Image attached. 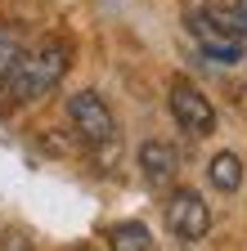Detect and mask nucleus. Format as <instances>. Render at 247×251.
<instances>
[{"label": "nucleus", "mask_w": 247, "mask_h": 251, "mask_svg": "<svg viewBox=\"0 0 247 251\" xmlns=\"http://www.w3.org/2000/svg\"><path fill=\"white\" fill-rule=\"evenodd\" d=\"M68 63H72V45H68V41H58V36L41 41L36 50H23L18 68H14L9 85H5V90H9V99H14V108H27V103L45 99V94H50L58 81H63Z\"/></svg>", "instance_id": "nucleus-1"}, {"label": "nucleus", "mask_w": 247, "mask_h": 251, "mask_svg": "<svg viewBox=\"0 0 247 251\" xmlns=\"http://www.w3.org/2000/svg\"><path fill=\"white\" fill-rule=\"evenodd\" d=\"M68 117H72L77 135H81L90 148H104V144L117 139V117H112V108L99 99L95 90H77L72 103H68Z\"/></svg>", "instance_id": "nucleus-2"}, {"label": "nucleus", "mask_w": 247, "mask_h": 251, "mask_svg": "<svg viewBox=\"0 0 247 251\" xmlns=\"http://www.w3.org/2000/svg\"><path fill=\"white\" fill-rule=\"evenodd\" d=\"M166 229L180 242H202L211 233V206L202 202L198 188H175L166 198Z\"/></svg>", "instance_id": "nucleus-3"}, {"label": "nucleus", "mask_w": 247, "mask_h": 251, "mask_svg": "<svg viewBox=\"0 0 247 251\" xmlns=\"http://www.w3.org/2000/svg\"><path fill=\"white\" fill-rule=\"evenodd\" d=\"M166 103H171V117H175V126H180L184 135L202 139V135L216 130V108H211V99L193 81H175L171 94H166Z\"/></svg>", "instance_id": "nucleus-4"}, {"label": "nucleus", "mask_w": 247, "mask_h": 251, "mask_svg": "<svg viewBox=\"0 0 247 251\" xmlns=\"http://www.w3.org/2000/svg\"><path fill=\"white\" fill-rule=\"evenodd\" d=\"M189 31H193V41L202 45V54H207L211 63H225V68H238V63H243V41L225 36V31L216 27L202 9L189 14Z\"/></svg>", "instance_id": "nucleus-5"}, {"label": "nucleus", "mask_w": 247, "mask_h": 251, "mask_svg": "<svg viewBox=\"0 0 247 251\" xmlns=\"http://www.w3.org/2000/svg\"><path fill=\"white\" fill-rule=\"evenodd\" d=\"M139 175H144L148 188H166V184L180 175V157H175V148L162 144V139L139 144Z\"/></svg>", "instance_id": "nucleus-6"}, {"label": "nucleus", "mask_w": 247, "mask_h": 251, "mask_svg": "<svg viewBox=\"0 0 247 251\" xmlns=\"http://www.w3.org/2000/svg\"><path fill=\"white\" fill-rule=\"evenodd\" d=\"M207 184L216 188V193H238L243 188V157L238 152H216L211 162H207Z\"/></svg>", "instance_id": "nucleus-7"}, {"label": "nucleus", "mask_w": 247, "mask_h": 251, "mask_svg": "<svg viewBox=\"0 0 247 251\" xmlns=\"http://www.w3.org/2000/svg\"><path fill=\"white\" fill-rule=\"evenodd\" d=\"M108 247L112 251H158V238L144 220H121L108 229Z\"/></svg>", "instance_id": "nucleus-8"}, {"label": "nucleus", "mask_w": 247, "mask_h": 251, "mask_svg": "<svg viewBox=\"0 0 247 251\" xmlns=\"http://www.w3.org/2000/svg\"><path fill=\"white\" fill-rule=\"evenodd\" d=\"M18 58H23V31L18 27H0V90L9 85Z\"/></svg>", "instance_id": "nucleus-9"}, {"label": "nucleus", "mask_w": 247, "mask_h": 251, "mask_svg": "<svg viewBox=\"0 0 247 251\" xmlns=\"http://www.w3.org/2000/svg\"><path fill=\"white\" fill-rule=\"evenodd\" d=\"M202 14H207V18L216 23V27H220L225 36H234V41H247V18H243V14H238L234 5H207Z\"/></svg>", "instance_id": "nucleus-10"}, {"label": "nucleus", "mask_w": 247, "mask_h": 251, "mask_svg": "<svg viewBox=\"0 0 247 251\" xmlns=\"http://www.w3.org/2000/svg\"><path fill=\"white\" fill-rule=\"evenodd\" d=\"M234 9H238V14H243V18H247V0H234Z\"/></svg>", "instance_id": "nucleus-11"}]
</instances>
